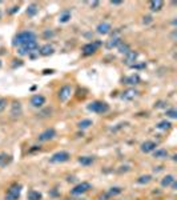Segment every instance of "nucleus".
Wrapping results in <instances>:
<instances>
[{"label":"nucleus","mask_w":177,"mask_h":200,"mask_svg":"<svg viewBox=\"0 0 177 200\" xmlns=\"http://www.w3.org/2000/svg\"><path fill=\"white\" fill-rule=\"evenodd\" d=\"M156 107L157 108H162V107H165V103H164V101H158V103L156 104Z\"/></svg>","instance_id":"37"},{"label":"nucleus","mask_w":177,"mask_h":200,"mask_svg":"<svg viewBox=\"0 0 177 200\" xmlns=\"http://www.w3.org/2000/svg\"><path fill=\"white\" fill-rule=\"evenodd\" d=\"M0 17H2V12H0Z\"/></svg>","instance_id":"43"},{"label":"nucleus","mask_w":177,"mask_h":200,"mask_svg":"<svg viewBox=\"0 0 177 200\" xmlns=\"http://www.w3.org/2000/svg\"><path fill=\"white\" fill-rule=\"evenodd\" d=\"M52 72H54L52 69H44V73H52Z\"/></svg>","instance_id":"41"},{"label":"nucleus","mask_w":177,"mask_h":200,"mask_svg":"<svg viewBox=\"0 0 177 200\" xmlns=\"http://www.w3.org/2000/svg\"><path fill=\"white\" fill-rule=\"evenodd\" d=\"M16 11H19V7H12V10L10 11V13H15Z\"/></svg>","instance_id":"40"},{"label":"nucleus","mask_w":177,"mask_h":200,"mask_svg":"<svg viewBox=\"0 0 177 200\" xmlns=\"http://www.w3.org/2000/svg\"><path fill=\"white\" fill-rule=\"evenodd\" d=\"M121 43V39L120 38H117V36H113L112 39L109 40V42L107 43V47L108 48H113V47H117L119 44Z\"/></svg>","instance_id":"24"},{"label":"nucleus","mask_w":177,"mask_h":200,"mask_svg":"<svg viewBox=\"0 0 177 200\" xmlns=\"http://www.w3.org/2000/svg\"><path fill=\"white\" fill-rule=\"evenodd\" d=\"M117 47H119V52H120V53H124V55H127V53L131 51V50H129V46H128L127 43H120Z\"/></svg>","instance_id":"30"},{"label":"nucleus","mask_w":177,"mask_h":200,"mask_svg":"<svg viewBox=\"0 0 177 200\" xmlns=\"http://www.w3.org/2000/svg\"><path fill=\"white\" fill-rule=\"evenodd\" d=\"M132 68H144L145 64H133V65H131Z\"/></svg>","instance_id":"36"},{"label":"nucleus","mask_w":177,"mask_h":200,"mask_svg":"<svg viewBox=\"0 0 177 200\" xmlns=\"http://www.w3.org/2000/svg\"><path fill=\"white\" fill-rule=\"evenodd\" d=\"M88 111H91V112H95V113H105L109 111V105L107 103H104V101H92V103L88 104Z\"/></svg>","instance_id":"2"},{"label":"nucleus","mask_w":177,"mask_h":200,"mask_svg":"<svg viewBox=\"0 0 177 200\" xmlns=\"http://www.w3.org/2000/svg\"><path fill=\"white\" fill-rule=\"evenodd\" d=\"M43 36L45 38V39H48V38H52V36H54V32H52V31H45V32L43 33Z\"/></svg>","instance_id":"34"},{"label":"nucleus","mask_w":177,"mask_h":200,"mask_svg":"<svg viewBox=\"0 0 177 200\" xmlns=\"http://www.w3.org/2000/svg\"><path fill=\"white\" fill-rule=\"evenodd\" d=\"M7 107V100L4 97H0V112H3Z\"/></svg>","instance_id":"33"},{"label":"nucleus","mask_w":177,"mask_h":200,"mask_svg":"<svg viewBox=\"0 0 177 200\" xmlns=\"http://www.w3.org/2000/svg\"><path fill=\"white\" fill-rule=\"evenodd\" d=\"M21 112H23L21 104L19 103V101H15V103L12 104V107H11V116L16 119V118H19V116H20Z\"/></svg>","instance_id":"12"},{"label":"nucleus","mask_w":177,"mask_h":200,"mask_svg":"<svg viewBox=\"0 0 177 200\" xmlns=\"http://www.w3.org/2000/svg\"><path fill=\"white\" fill-rule=\"evenodd\" d=\"M0 68H2V61H0Z\"/></svg>","instance_id":"42"},{"label":"nucleus","mask_w":177,"mask_h":200,"mask_svg":"<svg viewBox=\"0 0 177 200\" xmlns=\"http://www.w3.org/2000/svg\"><path fill=\"white\" fill-rule=\"evenodd\" d=\"M119 193H121V188L120 187H113V188H110L108 191V193H105V195H107V198H109V196H114V195H119Z\"/></svg>","instance_id":"31"},{"label":"nucleus","mask_w":177,"mask_h":200,"mask_svg":"<svg viewBox=\"0 0 177 200\" xmlns=\"http://www.w3.org/2000/svg\"><path fill=\"white\" fill-rule=\"evenodd\" d=\"M88 189H91V184L88 183V181H83V183L77 184L76 187H73L72 189H71V195H81V193H85Z\"/></svg>","instance_id":"7"},{"label":"nucleus","mask_w":177,"mask_h":200,"mask_svg":"<svg viewBox=\"0 0 177 200\" xmlns=\"http://www.w3.org/2000/svg\"><path fill=\"white\" fill-rule=\"evenodd\" d=\"M137 93H139V92H137L135 88H131V90H127V91L123 92L121 99H123V100H127V101H128V100H132V99H135V97L137 96Z\"/></svg>","instance_id":"13"},{"label":"nucleus","mask_w":177,"mask_h":200,"mask_svg":"<svg viewBox=\"0 0 177 200\" xmlns=\"http://www.w3.org/2000/svg\"><path fill=\"white\" fill-rule=\"evenodd\" d=\"M55 136H56V131L54 128H47L45 131H43L40 135L37 136V139H39V141H48V140L54 139Z\"/></svg>","instance_id":"8"},{"label":"nucleus","mask_w":177,"mask_h":200,"mask_svg":"<svg viewBox=\"0 0 177 200\" xmlns=\"http://www.w3.org/2000/svg\"><path fill=\"white\" fill-rule=\"evenodd\" d=\"M71 93H72V87L68 86V84H65V86H63L59 90V93H57V97H59V100L60 101H67L69 99V96H71Z\"/></svg>","instance_id":"6"},{"label":"nucleus","mask_w":177,"mask_h":200,"mask_svg":"<svg viewBox=\"0 0 177 200\" xmlns=\"http://www.w3.org/2000/svg\"><path fill=\"white\" fill-rule=\"evenodd\" d=\"M171 126H172L171 122H168V120H162V122H160L157 124L156 128H157V130H169Z\"/></svg>","instance_id":"26"},{"label":"nucleus","mask_w":177,"mask_h":200,"mask_svg":"<svg viewBox=\"0 0 177 200\" xmlns=\"http://www.w3.org/2000/svg\"><path fill=\"white\" fill-rule=\"evenodd\" d=\"M100 46V42H95V43H88L85 46L83 47V53L84 55H92V53H95L97 47Z\"/></svg>","instance_id":"9"},{"label":"nucleus","mask_w":177,"mask_h":200,"mask_svg":"<svg viewBox=\"0 0 177 200\" xmlns=\"http://www.w3.org/2000/svg\"><path fill=\"white\" fill-rule=\"evenodd\" d=\"M168 155H169L168 151L164 149V148H158V149L153 151V158H156V159H166Z\"/></svg>","instance_id":"18"},{"label":"nucleus","mask_w":177,"mask_h":200,"mask_svg":"<svg viewBox=\"0 0 177 200\" xmlns=\"http://www.w3.org/2000/svg\"><path fill=\"white\" fill-rule=\"evenodd\" d=\"M156 147H157V144L154 143V141L147 140V141H144V143L141 144V151H143L144 153H149V152H153V151L156 149Z\"/></svg>","instance_id":"10"},{"label":"nucleus","mask_w":177,"mask_h":200,"mask_svg":"<svg viewBox=\"0 0 177 200\" xmlns=\"http://www.w3.org/2000/svg\"><path fill=\"white\" fill-rule=\"evenodd\" d=\"M162 6H164L162 0H152V2L149 3V8H150V11H153V12L160 11L162 8Z\"/></svg>","instance_id":"16"},{"label":"nucleus","mask_w":177,"mask_h":200,"mask_svg":"<svg viewBox=\"0 0 177 200\" xmlns=\"http://www.w3.org/2000/svg\"><path fill=\"white\" fill-rule=\"evenodd\" d=\"M31 40H36V35H35L32 31H23V32L17 33L15 39H14V46H24L25 43L31 42Z\"/></svg>","instance_id":"1"},{"label":"nucleus","mask_w":177,"mask_h":200,"mask_svg":"<svg viewBox=\"0 0 177 200\" xmlns=\"http://www.w3.org/2000/svg\"><path fill=\"white\" fill-rule=\"evenodd\" d=\"M150 180H152V176L150 175H143L137 179V184H148Z\"/></svg>","instance_id":"27"},{"label":"nucleus","mask_w":177,"mask_h":200,"mask_svg":"<svg viewBox=\"0 0 177 200\" xmlns=\"http://www.w3.org/2000/svg\"><path fill=\"white\" fill-rule=\"evenodd\" d=\"M11 162H12V158L10 155H7L6 152L0 153V167H7Z\"/></svg>","instance_id":"17"},{"label":"nucleus","mask_w":177,"mask_h":200,"mask_svg":"<svg viewBox=\"0 0 177 200\" xmlns=\"http://www.w3.org/2000/svg\"><path fill=\"white\" fill-rule=\"evenodd\" d=\"M137 56H139V53H137L136 51H129L125 55V63L127 64H129V65H133L136 63V59H137Z\"/></svg>","instance_id":"14"},{"label":"nucleus","mask_w":177,"mask_h":200,"mask_svg":"<svg viewBox=\"0 0 177 200\" xmlns=\"http://www.w3.org/2000/svg\"><path fill=\"white\" fill-rule=\"evenodd\" d=\"M165 115L168 118H171V119H177V111L175 108H171V109H166V112Z\"/></svg>","instance_id":"32"},{"label":"nucleus","mask_w":177,"mask_h":200,"mask_svg":"<svg viewBox=\"0 0 177 200\" xmlns=\"http://www.w3.org/2000/svg\"><path fill=\"white\" fill-rule=\"evenodd\" d=\"M21 193V184H12L6 193V200H19Z\"/></svg>","instance_id":"3"},{"label":"nucleus","mask_w":177,"mask_h":200,"mask_svg":"<svg viewBox=\"0 0 177 200\" xmlns=\"http://www.w3.org/2000/svg\"><path fill=\"white\" fill-rule=\"evenodd\" d=\"M37 149H40V147L33 145V148H31V149H29V152H33V151H37Z\"/></svg>","instance_id":"39"},{"label":"nucleus","mask_w":177,"mask_h":200,"mask_svg":"<svg viewBox=\"0 0 177 200\" xmlns=\"http://www.w3.org/2000/svg\"><path fill=\"white\" fill-rule=\"evenodd\" d=\"M39 52H40V55H43V56H50V55L54 53V47L50 46V44H45V46H43L40 48V51Z\"/></svg>","instance_id":"20"},{"label":"nucleus","mask_w":177,"mask_h":200,"mask_svg":"<svg viewBox=\"0 0 177 200\" xmlns=\"http://www.w3.org/2000/svg\"><path fill=\"white\" fill-rule=\"evenodd\" d=\"M69 19H71V12H69V11H64V12L60 15L59 21H60V23H67Z\"/></svg>","instance_id":"29"},{"label":"nucleus","mask_w":177,"mask_h":200,"mask_svg":"<svg viewBox=\"0 0 177 200\" xmlns=\"http://www.w3.org/2000/svg\"><path fill=\"white\" fill-rule=\"evenodd\" d=\"M69 158H71L69 152H67V151H59V152H56V153L52 155L51 159H50V162L55 163V164H57V163H65V162H68V160H69Z\"/></svg>","instance_id":"5"},{"label":"nucleus","mask_w":177,"mask_h":200,"mask_svg":"<svg viewBox=\"0 0 177 200\" xmlns=\"http://www.w3.org/2000/svg\"><path fill=\"white\" fill-rule=\"evenodd\" d=\"M175 180L176 179H175L173 175H166V176H164L162 179H161V185L162 187H169Z\"/></svg>","instance_id":"21"},{"label":"nucleus","mask_w":177,"mask_h":200,"mask_svg":"<svg viewBox=\"0 0 177 200\" xmlns=\"http://www.w3.org/2000/svg\"><path fill=\"white\" fill-rule=\"evenodd\" d=\"M27 199L28 200H40L41 199V193L37 192V191H35V189H31L28 192V195H27Z\"/></svg>","instance_id":"23"},{"label":"nucleus","mask_w":177,"mask_h":200,"mask_svg":"<svg viewBox=\"0 0 177 200\" xmlns=\"http://www.w3.org/2000/svg\"><path fill=\"white\" fill-rule=\"evenodd\" d=\"M39 44L36 40H31V42L25 43L24 46H21V48L19 50L20 55H31L32 52H39Z\"/></svg>","instance_id":"4"},{"label":"nucleus","mask_w":177,"mask_h":200,"mask_svg":"<svg viewBox=\"0 0 177 200\" xmlns=\"http://www.w3.org/2000/svg\"><path fill=\"white\" fill-rule=\"evenodd\" d=\"M91 126H92V120H89V119H84L79 123V128H81V130H87V128H89Z\"/></svg>","instance_id":"28"},{"label":"nucleus","mask_w":177,"mask_h":200,"mask_svg":"<svg viewBox=\"0 0 177 200\" xmlns=\"http://www.w3.org/2000/svg\"><path fill=\"white\" fill-rule=\"evenodd\" d=\"M139 82H140L139 75H132V76L124 79V83H125V84H129V86H135V84H137Z\"/></svg>","instance_id":"22"},{"label":"nucleus","mask_w":177,"mask_h":200,"mask_svg":"<svg viewBox=\"0 0 177 200\" xmlns=\"http://www.w3.org/2000/svg\"><path fill=\"white\" fill-rule=\"evenodd\" d=\"M37 12H39V7L36 6V4H31V6H28V8H27V15L28 16H35Z\"/></svg>","instance_id":"25"},{"label":"nucleus","mask_w":177,"mask_h":200,"mask_svg":"<svg viewBox=\"0 0 177 200\" xmlns=\"http://www.w3.org/2000/svg\"><path fill=\"white\" fill-rule=\"evenodd\" d=\"M95 162V158L93 156H81V158H79V163L81 164V166H92Z\"/></svg>","instance_id":"19"},{"label":"nucleus","mask_w":177,"mask_h":200,"mask_svg":"<svg viewBox=\"0 0 177 200\" xmlns=\"http://www.w3.org/2000/svg\"><path fill=\"white\" fill-rule=\"evenodd\" d=\"M152 23V16H145L144 17V24H149Z\"/></svg>","instance_id":"35"},{"label":"nucleus","mask_w":177,"mask_h":200,"mask_svg":"<svg viewBox=\"0 0 177 200\" xmlns=\"http://www.w3.org/2000/svg\"><path fill=\"white\" fill-rule=\"evenodd\" d=\"M44 103H45V97L41 95H33L31 97V104H32V107L40 108V107H43Z\"/></svg>","instance_id":"11"},{"label":"nucleus","mask_w":177,"mask_h":200,"mask_svg":"<svg viewBox=\"0 0 177 200\" xmlns=\"http://www.w3.org/2000/svg\"><path fill=\"white\" fill-rule=\"evenodd\" d=\"M123 2H119V0H112L110 2V4H113V6H119V4H121Z\"/></svg>","instance_id":"38"},{"label":"nucleus","mask_w":177,"mask_h":200,"mask_svg":"<svg viewBox=\"0 0 177 200\" xmlns=\"http://www.w3.org/2000/svg\"><path fill=\"white\" fill-rule=\"evenodd\" d=\"M110 29H112V27H110V24L107 23V21H103V23H100L97 25V32L101 35H107Z\"/></svg>","instance_id":"15"}]
</instances>
